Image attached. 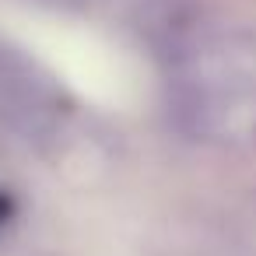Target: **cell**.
I'll use <instances>...</instances> for the list:
<instances>
[{
	"label": "cell",
	"mask_w": 256,
	"mask_h": 256,
	"mask_svg": "<svg viewBox=\"0 0 256 256\" xmlns=\"http://www.w3.org/2000/svg\"><path fill=\"white\" fill-rule=\"evenodd\" d=\"M11 218H14V196L8 190H0V228H4Z\"/></svg>",
	"instance_id": "6da1fadb"
}]
</instances>
